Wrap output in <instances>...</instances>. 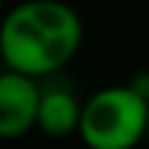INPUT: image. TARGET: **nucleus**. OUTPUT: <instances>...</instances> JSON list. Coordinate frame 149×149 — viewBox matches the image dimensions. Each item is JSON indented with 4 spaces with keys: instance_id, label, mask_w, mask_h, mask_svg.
Listing matches in <instances>:
<instances>
[{
    "instance_id": "nucleus-6",
    "label": "nucleus",
    "mask_w": 149,
    "mask_h": 149,
    "mask_svg": "<svg viewBox=\"0 0 149 149\" xmlns=\"http://www.w3.org/2000/svg\"><path fill=\"white\" fill-rule=\"evenodd\" d=\"M0 17H3V0H0Z\"/></svg>"
},
{
    "instance_id": "nucleus-4",
    "label": "nucleus",
    "mask_w": 149,
    "mask_h": 149,
    "mask_svg": "<svg viewBox=\"0 0 149 149\" xmlns=\"http://www.w3.org/2000/svg\"><path fill=\"white\" fill-rule=\"evenodd\" d=\"M83 105L64 88L42 91V105H39V122L36 127L53 138H64L80 130Z\"/></svg>"
},
{
    "instance_id": "nucleus-3",
    "label": "nucleus",
    "mask_w": 149,
    "mask_h": 149,
    "mask_svg": "<svg viewBox=\"0 0 149 149\" xmlns=\"http://www.w3.org/2000/svg\"><path fill=\"white\" fill-rule=\"evenodd\" d=\"M42 88L36 77L8 69L0 74V138L14 141L31 133L39 122Z\"/></svg>"
},
{
    "instance_id": "nucleus-2",
    "label": "nucleus",
    "mask_w": 149,
    "mask_h": 149,
    "mask_svg": "<svg viewBox=\"0 0 149 149\" xmlns=\"http://www.w3.org/2000/svg\"><path fill=\"white\" fill-rule=\"evenodd\" d=\"M149 97L133 83L108 86L83 102L77 135L88 149H133L146 141Z\"/></svg>"
},
{
    "instance_id": "nucleus-1",
    "label": "nucleus",
    "mask_w": 149,
    "mask_h": 149,
    "mask_svg": "<svg viewBox=\"0 0 149 149\" xmlns=\"http://www.w3.org/2000/svg\"><path fill=\"white\" fill-rule=\"evenodd\" d=\"M83 22L64 0H25L0 19V58L8 69L44 77L74 58Z\"/></svg>"
},
{
    "instance_id": "nucleus-5",
    "label": "nucleus",
    "mask_w": 149,
    "mask_h": 149,
    "mask_svg": "<svg viewBox=\"0 0 149 149\" xmlns=\"http://www.w3.org/2000/svg\"><path fill=\"white\" fill-rule=\"evenodd\" d=\"M146 144H149V124H146Z\"/></svg>"
}]
</instances>
